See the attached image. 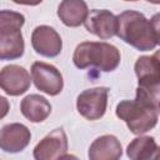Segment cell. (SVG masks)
I'll use <instances>...</instances> for the list:
<instances>
[{
	"instance_id": "10",
	"label": "cell",
	"mask_w": 160,
	"mask_h": 160,
	"mask_svg": "<svg viewBox=\"0 0 160 160\" xmlns=\"http://www.w3.org/2000/svg\"><path fill=\"white\" fill-rule=\"evenodd\" d=\"M30 139L31 132L24 124H6L0 130V149L10 154L20 152L29 145Z\"/></svg>"
},
{
	"instance_id": "9",
	"label": "cell",
	"mask_w": 160,
	"mask_h": 160,
	"mask_svg": "<svg viewBox=\"0 0 160 160\" xmlns=\"http://www.w3.org/2000/svg\"><path fill=\"white\" fill-rule=\"evenodd\" d=\"M134 69L138 76L139 88H142L154 94H159L160 64L158 54L152 56H140L136 60Z\"/></svg>"
},
{
	"instance_id": "13",
	"label": "cell",
	"mask_w": 160,
	"mask_h": 160,
	"mask_svg": "<svg viewBox=\"0 0 160 160\" xmlns=\"http://www.w3.org/2000/svg\"><path fill=\"white\" fill-rule=\"evenodd\" d=\"M89 14L84 0H62L58 8V16L61 22L69 28H78L84 24Z\"/></svg>"
},
{
	"instance_id": "20",
	"label": "cell",
	"mask_w": 160,
	"mask_h": 160,
	"mask_svg": "<svg viewBox=\"0 0 160 160\" xmlns=\"http://www.w3.org/2000/svg\"><path fill=\"white\" fill-rule=\"evenodd\" d=\"M146 1L152 2V4H159V2H160V0H146Z\"/></svg>"
},
{
	"instance_id": "19",
	"label": "cell",
	"mask_w": 160,
	"mask_h": 160,
	"mask_svg": "<svg viewBox=\"0 0 160 160\" xmlns=\"http://www.w3.org/2000/svg\"><path fill=\"white\" fill-rule=\"evenodd\" d=\"M12 1L19 5H29V6H35L42 2V0H12Z\"/></svg>"
},
{
	"instance_id": "18",
	"label": "cell",
	"mask_w": 160,
	"mask_h": 160,
	"mask_svg": "<svg viewBox=\"0 0 160 160\" xmlns=\"http://www.w3.org/2000/svg\"><path fill=\"white\" fill-rule=\"evenodd\" d=\"M10 110V102L5 96L0 95V119L5 118Z\"/></svg>"
},
{
	"instance_id": "3",
	"label": "cell",
	"mask_w": 160,
	"mask_h": 160,
	"mask_svg": "<svg viewBox=\"0 0 160 160\" xmlns=\"http://www.w3.org/2000/svg\"><path fill=\"white\" fill-rule=\"evenodd\" d=\"M78 69L96 68L100 71H114L120 64V51L116 46L104 41H84L75 48L72 55Z\"/></svg>"
},
{
	"instance_id": "11",
	"label": "cell",
	"mask_w": 160,
	"mask_h": 160,
	"mask_svg": "<svg viewBox=\"0 0 160 160\" xmlns=\"http://www.w3.org/2000/svg\"><path fill=\"white\" fill-rule=\"evenodd\" d=\"M84 25L90 34H94L102 40L116 35V16L106 9L91 10L84 21Z\"/></svg>"
},
{
	"instance_id": "8",
	"label": "cell",
	"mask_w": 160,
	"mask_h": 160,
	"mask_svg": "<svg viewBox=\"0 0 160 160\" xmlns=\"http://www.w3.org/2000/svg\"><path fill=\"white\" fill-rule=\"evenodd\" d=\"M32 49L45 58H55L61 52L62 40L58 31L49 25L36 26L31 34Z\"/></svg>"
},
{
	"instance_id": "7",
	"label": "cell",
	"mask_w": 160,
	"mask_h": 160,
	"mask_svg": "<svg viewBox=\"0 0 160 160\" xmlns=\"http://www.w3.org/2000/svg\"><path fill=\"white\" fill-rule=\"evenodd\" d=\"M31 80L28 70L20 65L10 64L0 70V89L8 95L19 96L26 92Z\"/></svg>"
},
{
	"instance_id": "14",
	"label": "cell",
	"mask_w": 160,
	"mask_h": 160,
	"mask_svg": "<svg viewBox=\"0 0 160 160\" xmlns=\"http://www.w3.org/2000/svg\"><path fill=\"white\" fill-rule=\"evenodd\" d=\"M20 111L29 121L41 122L46 120L50 115L51 105L44 96L38 94H30L21 100Z\"/></svg>"
},
{
	"instance_id": "21",
	"label": "cell",
	"mask_w": 160,
	"mask_h": 160,
	"mask_svg": "<svg viewBox=\"0 0 160 160\" xmlns=\"http://www.w3.org/2000/svg\"><path fill=\"white\" fill-rule=\"evenodd\" d=\"M125 1H138V0H125Z\"/></svg>"
},
{
	"instance_id": "6",
	"label": "cell",
	"mask_w": 160,
	"mask_h": 160,
	"mask_svg": "<svg viewBox=\"0 0 160 160\" xmlns=\"http://www.w3.org/2000/svg\"><path fill=\"white\" fill-rule=\"evenodd\" d=\"M68 138L61 128L50 131L34 148V158L36 160H55L66 158Z\"/></svg>"
},
{
	"instance_id": "1",
	"label": "cell",
	"mask_w": 160,
	"mask_h": 160,
	"mask_svg": "<svg viewBox=\"0 0 160 160\" xmlns=\"http://www.w3.org/2000/svg\"><path fill=\"white\" fill-rule=\"evenodd\" d=\"M115 112L120 120L125 121L132 134H145L158 124L159 94L138 86L136 98L134 100L120 101L116 105Z\"/></svg>"
},
{
	"instance_id": "2",
	"label": "cell",
	"mask_w": 160,
	"mask_h": 160,
	"mask_svg": "<svg viewBox=\"0 0 160 160\" xmlns=\"http://www.w3.org/2000/svg\"><path fill=\"white\" fill-rule=\"evenodd\" d=\"M116 35L136 50H154L159 44V15L149 20L139 11L126 10L116 16Z\"/></svg>"
},
{
	"instance_id": "12",
	"label": "cell",
	"mask_w": 160,
	"mask_h": 160,
	"mask_svg": "<svg viewBox=\"0 0 160 160\" xmlns=\"http://www.w3.org/2000/svg\"><path fill=\"white\" fill-rule=\"evenodd\" d=\"M122 155L120 141L114 135H102L94 140L89 148L90 160H118Z\"/></svg>"
},
{
	"instance_id": "4",
	"label": "cell",
	"mask_w": 160,
	"mask_h": 160,
	"mask_svg": "<svg viewBox=\"0 0 160 160\" xmlns=\"http://www.w3.org/2000/svg\"><path fill=\"white\" fill-rule=\"evenodd\" d=\"M108 94V88H92L80 92L76 99L79 114L90 121L101 119L106 112Z\"/></svg>"
},
{
	"instance_id": "16",
	"label": "cell",
	"mask_w": 160,
	"mask_h": 160,
	"mask_svg": "<svg viewBox=\"0 0 160 160\" xmlns=\"http://www.w3.org/2000/svg\"><path fill=\"white\" fill-rule=\"evenodd\" d=\"M126 155L132 160H149L158 155V144L151 136L135 138L126 148Z\"/></svg>"
},
{
	"instance_id": "15",
	"label": "cell",
	"mask_w": 160,
	"mask_h": 160,
	"mask_svg": "<svg viewBox=\"0 0 160 160\" xmlns=\"http://www.w3.org/2000/svg\"><path fill=\"white\" fill-rule=\"evenodd\" d=\"M25 42L21 30L0 31V60H15L22 56Z\"/></svg>"
},
{
	"instance_id": "17",
	"label": "cell",
	"mask_w": 160,
	"mask_h": 160,
	"mask_svg": "<svg viewBox=\"0 0 160 160\" xmlns=\"http://www.w3.org/2000/svg\"><path fill=\"white\" fill-rule=\"evenodd\" d=\"M25 22V16L11 10H0V31L21 30Z\"/></svg>"
},
{
	"instance_id": "5",
	"label": "cell",
	"mask_w": 160,
	"mask_h": 160,
	"mask_svg": "<svg viewBox=\"0 0 160 160\" xmlns=\"http://www.w3.org/2000/svg\"><path fill=\"white\" fill-rule=\"evenodd\" d=\"M31 80L38 90L50 96L60 94L64 88L61 72L54 65L42 61H35L31 65Z\"/></svg>"
}]
</instances>
